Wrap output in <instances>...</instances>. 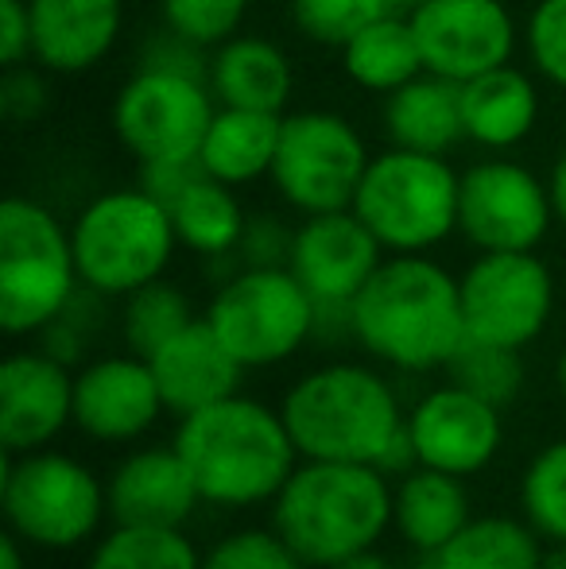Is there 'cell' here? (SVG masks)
<instances>
[{"mask_svg":"<svg viewBox=\"0 0 566 569\" xmlns=\"http://www.w3.org/2000/svg\"><path fill=\"white\" fill-rule=\"evenodd\" d=\"M354 341L400 372L446 368L466 341L458 276L430 256H385L354 299Z\"/></svg>","mask_w":566,"mask_h":569,"instance_id":"cell-1","label":"cell"},{"mask_svg":"<svg viewBox=\"0 0 566 569\" xmlns=\"http://www.w3.org/2000/svg\"><path fill=\"white\" fill-rule=\"evenodd\" d=\"M171 446L195 477L202 503L214 508L276 500L299 457L284 415L249 396H229L179 419Z\"/></svg>","mask_w":566,"mask_h":569,"instance_id":"cell-2","label":"cell"},{"mask_svg":"<svg viewBox=\"0 0 566 569\" xmlns=\"http://www.w3.org/2000/svg\"><path fill=\"white\" fill-rule=\"evenodd\" d=\"M393 523V480L377 465L307 461L272 500V527L307 566L334 569L373 550Z\"/></svg>","mask_w":566,"mask_h":569,"instance_id":"cell-3","label":"cell"},{"mask_svg":"<svg viewBox=\"0 0 566 569\" xmlns=\"http://www.w3.org/2000/svg\"><path fill=\"white\" fill-rule=\"evenodd\" d=\"M291 442L307 461L377 465L404 427L393 383L365 365H322L291 383L280 407Z\"/></svg>","mask_w":566,"mask_h":569,"instance_id":"cell-4","label":"cell"},{"mask_svg":"<svg viewBox=\"0 0 566 569\" xmlns=\"http://www.w3.org/2000/svg\"><path fill=\"white\" fill-rule=\"evenodd\" d=\"M78 279L106 299H125L143 283L163 279L179 232L171 210L140 187H117L90 198L70 221Z\"/></svg>","mask_w":566,"mask_h":569,"instance_id":"cell-5","label":"cell"},{"mask_svg":"<svg viewBox=\"0 0 566 569\" xmlns=\"http://www.w3.org/2000/svg\"><path fill=\"white\" fill-rule=\"evenodd\" d=\"M461 171L446 156L388 148L365 167L349 210L388 256H427L458 232Z\"/></svg>","mask_w":566,"mask_h":569,"instance_id":"cell-6","label":"cell"},{"mask_svg":"<svg viewBox=\"0 0 566 569\" xmlns=\"http://www.w3.org/2000/svg\"><path fill=\"white\" fill-rule=\"evenodd\" d=\"M78 279L70 226L43 202L12 194L0 206V326L8 338L39 333L70 307Z\"/></svg>","mask_w":566,"mask_h":569,"instance_id":"cell-7","label":"cell"},{"mask_svg":"<svg viewBox=\"0 0 566 569\" xmlns=\"http://www.w3.org/2000/svg\"><path fill=\"white\" fill-rule=\"evenodd\" d=\"M0 503L8 531L43 550L82 547L109 516L106 485L82 461L54 450H4Z\"/></svg>","mask_w":566,"mask_h":569,"instance_id":"cell-8","label":"cell"},{"mask_svg":"<svg viewBox=\"0 0 566 569\" xmlns=\"http://www.w3.org/2000/svg\"><path fill=\"white\" fill-rule=\"evenodd\" d=\"M369 159V143L349 117L334 109H299L284 113L280 148L268 182L302 218L349 210Z\"/></svg>","mask_w":566,"mask_h":569,"instance_id":"cell-9","label":"cell"},{"mask_svg":"<svg viewBox=\"0 0 566 569\" xmlns=\"http://www.w3.org/2000/svg\"><path fill=\"white\" fill-rule=\"evenodd\" d=\"M206 322L245 368H272L315 338V299L291 268H241L218 283Z\"/></svg>","mask_w":566,"mask_h":569,"instance_id":"cell-10","label":"cell"},{"mask_svg":"<svg viewBox=\"0 0 566 569\" xmlns=\"http://www.w3.org/2000/svg\"><path fill=\"white\" fill-rule=\"evenodd\" d=\"M218 98L198 74L163 67H137L113 98V136L137 163L198 159Z\"/></svg>","mask_w":566,"mask_h":569,"instance_id":"cell-11","label":"cell"},{"mask_svg":"<svg viewBox=\"0 0 566 569\" xmlns=\"http://www.w3.org/2000/svg\"><path fill=\"white\" fill-rule=\"evenodd\" d=\"M555 226L547 179L493 151L461 171L458 232L477 252H536Z\"/></svg>","mask_w":566,"mask_h":569,"instance_id":"cell-12","label":"cell"},{"mask_svg":"<svg viewBox=\"0 0 566 569\" xmlns=\"http://www.w3.org/2000/svg\"><path fill=\"white\" fill-rule=\"evenodd\" d=\"M466 338L528 349L555 310V276L536 252H477L458 276Z\"/></svg>","mask_w":566,"mask_h":569,"instance_id":"cell-13","label":"cell"},{"mask_svg":"<svg viewBox=\"0 0 566 569\" xmlns=\"http://www.w3.org/2000/svg\"><path fill=\"white\" fill-rule=\"evenodd\" d=\"M408 20L416 28L427 74L458 86L508 67L520 47V23L508 0H424L411 8Z\"/></svg>","mask_w":566,"mask_h":569,"instance_id":"cell-14","label":"cell"},{"mask_svg":"<svg viewBox=\"0 0 566 569\" xmlns=\"http://www.w3.org/2000/svg\"><path fill=\"white\" fill-rule=\"evenodd\" d=\"M408 430L419 465L454 472V477L481 472L505 442L500 407L485 403L481 396L458 388V383H443V388L427 391L411 407Z\"/></svg>","mask_w":566,"mask_h":569,"instance_id":"cell-15","label":"cell"},{"mask_svg":"<svg viewBox=\"0 0 566 569\" xmlns=\"http://www.w3.org/2000/svg\"><path fill=\"white\" fill-rule=\"evenodd\" d=\"M380 263L385 248L354 210L310 213L295 226L287 268L315 302H354Z\"/></svg>","mask_w":566,"mask_h":569,"instance_id":"cell-16","label":"cell"},{"mask_svg":"<svg viewBox=\"0 0 566 569\" xmlns=\"http://www.w3.org/2000/svg\"><path fill=\"white\" fill-rule=\"evenodd\" d=\"M75 422V376L62 360L12 352L0 365V446L12 453L47 450Z\"/></svg>","mask_w":566,"mask_h":569,"instance_id":"cell-17","label":"cell"},{"mask_svg":"<svg viewBox=\"0 0 566 569\" xmlns=\"http://www.w3.org/2000/svg\"><path fill=\"white\" fill-rule=\"evenodd\" d=\"M163 411L156 372L137 352L101 357L75 376V427L93 442H132Z\"/></svg>","mask_w":566,"mask_h":569,"instance_id":"cell-18","label":"cell"},{"mask_svg":"<svg viewBox=\"0 0 566 569\" xmlns=\"http://www.w3.org/2000/svg\"><path fill=\"white\" fill-rule=\"evenodd\" d=\"M31 62L78 78L101 67L125 31V0H28Z\"/></svg>","mask_w":566,"mask_h":569,"instance_id":"cell-19","label":"cell"},{"mask_svg":"<svg viewBox=\"0 0 566 569\" xmlns=\"http://www.w3.org/2000/svg\"><path fill=\"white\" fill-rule=\"evenodd\" d=\"M148 365L156 372L163 407L171 415H179V419L237 396L241 376L249 372L229 352V345L218 338V330L206 322V315L195 318L187 330H179L167 345H159L148 357Z\"/></svg>","mask_w":566,"mask_h":569,"instance_id":"cell-20","label":"cell"},{"mask_svg":"<svg viewBox=\"0 0 566 569\" xmlns=\"http://www.w3.org/2000/svg\"><path fill=\"white\" fill-rule=\"evenodd\" d=\"M113 527H182L202 503L175 446L129 453L106 480Z\"/></svg>","mask_w":566,"mask_h":569,"instance_id":"cell-21","label":"cell"},{"mask_svg":"<svg viewBox=\"0 0 566 569\" xmlns=\"http://www.w3.org/2000/svg\"><path fill=\"white\" fill-rule=\"evenodd\" d=\"M206 82L218 106L284 117L295 93V67L276 39L237 31L234 39L210 51Z\"/></svg>","mask_w":566,"mask_h":569,"instance_id":"cell-22","label":"cell"},{"mask_svg":"<svg viewBox=\"0 0 566 569\" xmlns=\"http://www.w3.org/2000/svg\"><path fill=\"white\" fill-rule=\"evenodd\" d=\"M461 124H466V140L481 151L505 156L520 148L539 124L536 74L508 62L461 82Z\"/></svg>","mask_w":566,"mask_h":569,"instance_id":"cell-23","label":"cell"},{"mask_svg":"<svg viewBox=\"0 0 566 569\" xmlns=\"http://www.w3.org/2000/svg\"><path fill=\"white\" fill-rule=\"evenodd\" d=\"M385 136L393 148L450 156L466 140L461 124V86L438 74H419L385 98Z\"/></svg>","mask_w":566,"mask_h":569,"instance_id":"cell-24","label":"cell"},{"mask_svg":"<svg viewBox=\"0 0 566 569\" xmlns=\"http://www.w3.org/2000/svg\"><path fill=\"white\" fill-rule=\"evenodd\" d=\"M280 113H257V109H229L218 106L206 140L198 148V163L210 179L226 182V187H252V182L268 179L276 163V148H280Z\"/></svg>","mask_w":566,"mask_h":569,"instance_id":"cell-25","label":"cell"},{"mask_svg":"<svg viewBox=\"0 0 566 569\" xmlns=\"http://www.w3.org/2000/svg\"><path fill=\"white\" fill-rule=\"evenodd\" d=\"M469 496L461 477L443 469H411L393 488V527L419 555L446 547L469 523Z\"/></svg>","mask_w":566,"mask_h":569,"instance_id":"cell-26","label":"cell"},{"mask_svg":"<svg viewBox=\"0 0 566 569\" xmlns=\"http://www.w3.org/2000/svg\"><path fill=\"white\" fill-rule=\"evenodd\" d=\"M338 54L349 82L365 93H377V98H388V93H396L400 86H408L411 78H419L427 70L416 28H411L408 12H400V8L373 20L369 28H361Z\"/></svg>","mask_w":566,"mask_h":569,"instance_id":"cell-27","label":"cell"},{"mask_svg":"<svg viewBox=\"0 0 566 569\" xmlns=\"http://www.w3.org/2000/svg\"><path fill=\"white\" fill-rule=\"evenodd\" d=\"M539 535L528 519L474 516L446 547L419 555L416 569H539Z\"/></svg>","mask_w":566,"mask_h":569,"instance_id":"cell-28","label":"cell"},{"mask_svg":"<svg viewBox=\"0 0 566 569\" xmlns=\"http://www.w3.org/2000/svg\"><path fill=\"white\" fill-rule=\"evenodd\" d=\"M167 210H171L179 244L187 252L202 256V260L237 252L245 226H249V213H245L241 198H237V187H226V182L210 179V174L190 182Z\"/></svg>","mask_w":566,"mask_h":569,"instance_id":"cell-29","label":"cell"},{"mask_svg":"<svg viewBox=\"0 0 566 569\" xmlns=\"http://www.w3.org/2000/svg\"><path fill=\"white\" fill-rule=\"evenodd\" d=\"M86 569H202L182 527H113Z\"/></svg>","mask_w":566,"mask_h":569,"instance_id":"cell-30","label":"cell"},{"mask_svg":"<svg viewBox=\"0 0 566 569\" xmlns=\"http://www.w3.org/2000/svg\"><path fill=\"white\" fill-rule=\"evenodd\" d=\"M195 322L190 315V299L167 279L156 283H143L132 295H125V310H121V333L129 352L148 360L159 345H167L179 330Z\"/></svg>","mask_w":566,"mask_h":569,"instance_id":"cell-31","label":"cell"},{"mask_svg":"<svg viewBox=\"0 0 566 569\" xmlns=\"http://www.w3.org/2000/svg\"><path fill=\"white\" fill-rule=\"evenodd\" d=\"M446 376H450V383H458V388L481 396L485 403L508 407L524 388V360H520V349L466 338L458 345V352L446 360Z\"/></svg>","mask_w":566,"mask_h":569,"instance_id":"cell-32","label":"cell"},{"mask_svg":"<svg viewBox=\"0 0 566 569\" xmlns=\"http://www.w3.org/2000/svg\"><path fill=\"white\" fill-rule=\"evenodd\" d=\"M520 508L532 531L566 542V442L544 446L520 480Z\"/></svg>","mask_w":566,"mask_h":569,"instance_id":"cell-33","label":"cell"},{"mask_svg":"<svg viewBox=\"0 0 566 569\" xmlns=\"http://www.w3.org/2000/svg\"><path fill=\"white\" fill-rule=\"evenodd\" d=\"M393 12V0H291L287 16L307 43L341 51L373 20Z\"/></svg>","mask_w":566,"mask_h":569,"instance_id":"cell-34","label":"cell"},{"mask_svg":"<svg viewBox=\"0 0 566 569\" xmlns=\"http://www.w3.org/2000/svg\"><path fill=\"white\" fill-rule=\"evenodd\" d=\"M249 4L252 0H159V16H163V28H171L175 36L202 51H214L237 31H245Z\"/></svg>","mask_w":566,"mask_h":569,"instance_id":"cell-35","label":"cell"},{"mask_svg":"<svg viewBox=\"0 0 566 569\" xmlns=\"http://www.w3.org/2000/svg\"><path fill=\"white\" fill-rule=\"evenodd\" d=\"M524 51L536 78L566 93V0H536L524 23Z\"/></svg>","mask_w":566,"mask_h":569,"instance_id":"cell-36","label":"cell"},{"mask_svg":"<svg viewBox=\"0 0 566 569\" xmlns=\"http://www.w3.org/2000/svg\"><path fill=\"white\" fill-rule=\"evenodd\" d=\"M202 569H307V562L287 547L276 527H249L214 542L202 555Z\"/></svg>","mask_w":566,"mask_h":569,"instance_id":"cell-37","label":"cell"},{"mask_svg":"<svg viewBox=\"0 0 566 569\" xmlns=\"http://www.w3.org/2000/svg\"><path fill=\"white\" fill-rule=\"evenodd\" d=\"M295 244V229L284 226L276 213H257L245 226V237L237 244L241 268H287Z\"/></svg>","mask_w":566,"mask_h":569,"instance_id":"cell-38","label":"cell"},{"mask_svg":"<svg viewBox=\"0 0 566 569\" xmlns=\"http://www.w3.org/2000/svg\"><path fill=\"white\" fill-rule=\"evenodd\" d=\"M47 70L39 62H23V67H8L0 78V113L12 124H31L47 109Z\"/></svg>","mask_w":566,"mask_h":569,"instance_id":"cell-39","label":"cell"},{"mask_svg":"<svg viewBox=\"0 0 566 569\" xmlns=\"http://www.w3.org/2000/svg\"><path fill=\"white\" fill-rule=\"evenodd\" d=\"M31 62V8L28 0H0V67Z\"/></svg>","mask_w":566,"mask_h":569,"instance_id":"cell-40","label":"cell"},{"mask_svg":"<svg viewBox=\"0 0 566 569\" xmlns=\"http://www.w3.org/2000/svg\"><path fill=\"white\" fill-rule=\"evenodd\" d=\"M202 163L198 159H167V163H140V187L156 194L163 206H171L190 182L202 179Z\"/></svg>","mask_w":566,"mask_h":569,"instance_id":"cell-41","label":"cell"},{"mask_svg":"<svg viewBox=\"0 0 566 569\" xmlns=\"http://www.w3.org/2000/svg\"><path fill=\"white\" fill-rule=\"evenodd\" d=\"M377 469L385 472L388 480H400V477H408L411 469H419V453H416V442H411L408 422L396 430L393 442L385 446V453L377 457Z\"/></svg>","mask_w":566,"mask_h":569,"instance_id":"cell-42","label":"cell"},{"mask_svg":"<svg viewBox=\"0 0 566 569\" xmlns=\"http://www.w3.org/2000/svg\"><path fill=\"white\" fill-rule=\"evenodd\" d=\"M547 190H552V206H555V221L566 229V148L555 156L552 174H547Z\"/></svg>","mask_w":566,"mask_h":569,"instance_id":"cell-43","label":"cell"},{"mask_svg":"<svg viewBox=\"0 0 566 569\" xmlns=\"http://www.w3.org/2000/svg\"><path fill=\"white\" fill-rule=\"evenodd\" d=\"M334 569H396V566L385 555H377V550H361V555L346 558V562H338Z\"/></svg>","mask_w":566,"mask_h":569,"instance_id":"cell-44","label":"cell"},{"mask_svg":"<svg viewBox=\"0 0 566 569\" xmlns=\"http://www.w3.org/2000/svg\"><path fill=\"white\" fill-rule=\"evenodd\" d=\"M20 535L8 531L4 539H0V555H4V569H23V555H20Z\"/></svg>","mask_w":566,"mask_h":569,"instance_id":"cell-45","label":"cell"},{"mask_svg":"<svg viewBox=\"0 0 566 569\" xmlns=\"http://www.w3.org/2000/svg\"><path fill=\"white\" fill-rule=\"evenodd\" d=\"M539 569H566V542H555L552 550H544V558H539Z\"/></svg>","mask_w":566,"mask_h":569,"instance_id":"cell-46","label":"cell"},{"mask_svg":"<svg viewBox=\"0 0 566 569\" xmlns=\"http://www.w3.org/2000/svg\"><path fill=\"white\" fill-rule=\"evenodd\" d=\"M555 376H559V388H563V396H566V345H563V357H559V372H555Z\"/></svg>","mask_w":566,"mask_h":569,"instance_id":"cell-47","label":"cell"},{"mask_svg":"<svg viewBox=\"0 0 566 569\" xmlns=\"http://www.w3.org/2000/svg\"><path fill=\"white\" fill-rule=\"evenodd\" d=\"M416 4H424V0H393V8H400V12H411Z\"/></svg>","mask_w":566,"mask_h":569,"instance_id":"cell-48","label":"cell"}]
</instances>
